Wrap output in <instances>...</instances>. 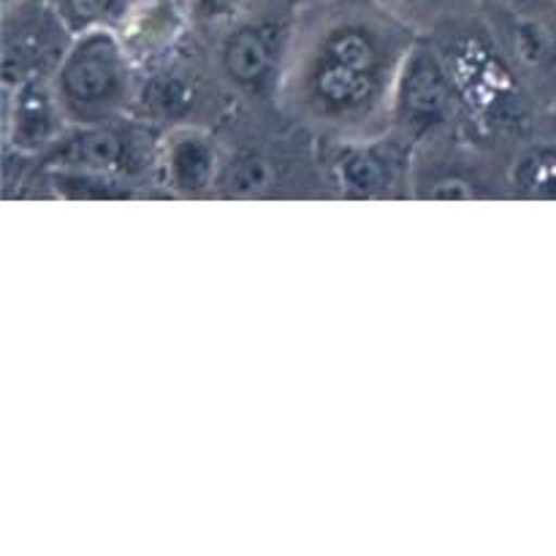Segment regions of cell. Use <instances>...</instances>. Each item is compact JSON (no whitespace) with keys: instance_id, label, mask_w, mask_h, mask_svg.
I'll return each instance as SVG.
<instances>
[{"instance_id":"obj_1","label":"cell","mask_w":556,"mask_h":556,"mask_svg":"<svg viewBox=\"0 0 556 556\" xmlns=\"http://www.w3.org/2000/svg\"><path fill=\"white\" fill-rule=\"evenodd\" d=\"M410 47L405 20L380 0H329L293 38L286 92L309 123L358 130L383 109L391 114Z\"/></svg>"},{"instance_id":"obj_2","label":"cell","mask_w":556,"mask_h":556,"mask_svg":"<svg viewBox=\"0 0 556 556\" xmlns=\"http://www.w3.org/2000/svg\"><path fill=\"white\" fill-rule=\"evenodd\" d=\"M130 52L114 27L79 30L52 71V90L71 125H106L130 101Z\"/></svg>"},{"instance_id":"obj_3","label":"cell","mask_w":556,"mask_h":556,"mask_svg":"<svg viewBox=\"0 0 556 556\" xmlns=\"http://www.w3.org/2000/svg\"><path fill=\"white\" fill-rule=\"evenodd\" d=\"M454 106V85L438 52L429 43H413L391 96L394 123L410 136H429L451 123Z\"/></svg>"},{"instance_id":"obj_4","label":"cell","mask_w":556,"mask_h":556,"mask_svg":"<svg viewBox=\"0 0 556 556\" xmlns=\"http://www.w3.org/2000/svg\"><path fill=\"white\" fill-rule=\"evenodd\" d=\"M282 27L271 20H239L220 43L223 74L242 90H264L282 58Z\"/></svg>"},{"instance_id":"obj_5","label":"cell","mask_w":556,"mask_h":556,"mask_svg":"<svg viewBox=\"0 0 556 556\" xmlns=\"http://www.w3.org/2000/svg\"><path fill=\"white\" fill-rule=\"evenodd\" d=\"M68 117L52 90V79H30L14 87L5 106V136L20 152H49L65 134Z\"/></svg>"},{"instance_id":"obj_6","label":"cell","mask_w":556,"mask_h":556,"mask_svg":"<svg viewBox=\"0 0 556 556\" xmlns=\"http://www.w3.org/2000/svg\"><path fill=\"white\" fill-rule=\"evenodd\" d=\"M58 38H68V25L60 14L47 16H20V25L5 27L3 43V79L5 90H14L22 81L41 79L38 71L43 68L49 54L63 58L71 41L58 43Z\"/></svg>"},{"instance_id":"obj_7","label":"cell","mask_w":556,"mask_h":556,"mask_svg":"<svg viewBox=\"0 0 556 556\" xmlns=\"http://www.w3.org/2000/svg\"><path fill=\"white\" fill-rule=\"evenodd\" d=\"M161 168L168 188L185 195H201L220 179V155L204 130L177 128L163 139Z\"/></svg>"},{"instance_id":"obj_8","label":"cell","mask_w":556,"mask_h":556,"mask_svg":"<svg viewBox=\"0 0 556 556\" xmlns=\"http://www.w3.org/2000/svg\"><path fill=\"white\" fill-rule=\"evenodd\" d=\"M49 161L63 172L114 174L128 161V141L106 125H79L49 150Z\"/></svg>"},{"instance_id":"obj_9","label":"cell","mask_w":556,"mask_h":556,"mask_svg":"<svg viewBox=\"0 0 556 556\" xmlns=\"http://www.w3.org/2000/svg\"><path fill=\"white\" fill-rule=\"evenodd\" d=\"M334 179L348 195L378 199L396 185V161L375 144H345L334 157Z\"/></svg>"},{"instance_id":"obj_10","label":"cell","mask_w":556,"mask_h":556,"mask_svg":"<svg viewBox=\"0 0 556 556\" xmlns=\"http://www.w3.org/2000/svg\"><path fill=\"white\" fill-rule=\"evenodd\" d=\"M505 43L525 68H543V65L552 63L556 52L552 30L535 16H510L508 25H505Z\"/></svg>"},{"instance_id":"obj_11","label":"cell","mask_w":556,"mask_h":556,"mask_svg":"<svg viewBox=\"0 0 556 556\" xmlns=\"http://www.w3.org/2000/svg\"><path fill=\"white\" fill-rule=\"evenodd\" d=\"M139 5L141 0H58V14L79 33L90 27L125 25Z\"/></svg>"},{"instance_id":"obj_12","label":"cell","mask_w":556,"mask_h":556,"mask_svg":"<svg viewBox=\"0 0 556 556\" xmlns=\"http://www.w3.org/2000/svg\"><path fill=\"white\" fill-rule=\"evenodd\" d=\"M269 177L271 168L266 163V157L248 150L239 152L233 161L226 163V168H220V179L217 182L231 195H255L269 185Z\"/></svg>"},{"instance_id":"obj_13","label":"cell","mask_w":556,"mask_h":556,"mask_svg":"<svg viewBox=\"0 0 556 556\" xmlns=\"http://www.w3.org/2000/svg\"><path fill=\"white\" fill-rule=\"evenodd\" d=\"M144 103L152 114H161V117H182L193 103V87L185 81V76L161 74L147 87Z\"/></svg>"},{"instance_id":"obj_14","label":"cell","mask_w":556,"mask_h":556,"mask_svg":"<svg viewBox=\"0 0 556 556\" xmlns=\"http://www.w3.org/2000/svg\"><path fill=\"white\" fill-rule=\"evenodd\" d=\"M258 0H188L185 9H188L190 20L195 25H233V22L244 20V16L253 11V5Z\"/></svg>"},{"instance_id":"obj_15","label":"cell","mask_w":556,"mask_h":556,"mask_svg":"<svg viewBox=\"0 0 556 556\" xmlns=\"http://www.w3.org/2000/svg\"><path fill=\"white\" fill-rule=\"evenodd\" d=\"M386 9L394 11L400 20H413V16H427V14H438L440 9L448 5V0H380Z\"/></svg>"},{"instance_id":"obj_16","label":"cell","mask_w":556,"mask_h":556,"mask_svg":"<svg viewBox=\"0 0 556 556\" xmlns=\"http://www.w3.org/2000/svg\"><path fill=\"white\" fill-rule=\"evenodd\" d=\"M530 188H538L541 193L556 195V157H541V161L530 163Z\"/></svg>"},{"instance_id":"obj_17","label":"cell","mask_w":556,"mask_h":556,"mask_svg":"<svg viewBox=\"0 0 556 556\" xmlns=\"http://www.w3.org/2000/svg\"><path fill=\"white\" fill-rule=\"evenodd\" d=\"M3 3H5V11H9L11 5H14V0H3Z\"/></svg>"},{"instance_id":"obj_18","label":"cell","mask_w":556,"mask_h":556,"mask_svg":"<svg viewBox=\"0 0 556 556\" xmlns=\"http://www.w3.org/2000/svg\"><path fill=\"white\" fill-rule=\"evenodd\" d=\"M179 3H188V0H179Z\"/></svg>"}]
</instances>
